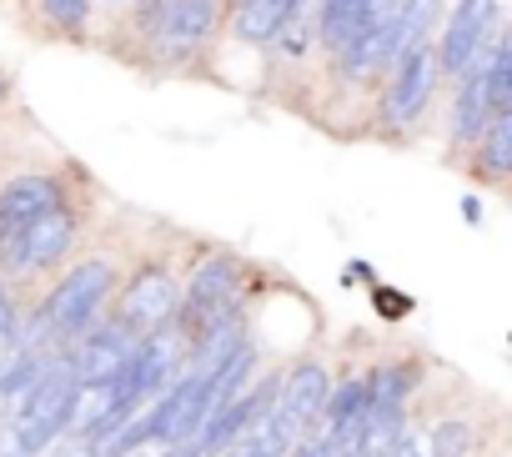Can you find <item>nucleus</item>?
<instances>
[{"label": "nucleus", "instance_id": "nucleus-18", "mask_svg": "<svg viewBox=\"0 0 512 457\" xmlns=\"http://www.w3.org/2000/svg\"><path fill=\"white\" fill-rule=\"evenodd\" d=\"M41 6H46V16H51L61 31H81L86 16H91V0H41Z\"/></svg>", "mask_w": 512, "mask_h": 457}, {"label": "nucleus", "instance_id": "nucleus-15", "mask_svg": "<svg viewBox=\"0 0 512 457\" xmlns=\"http://www.w3.org/2000/svg\"><path fill=\"white\" fill-rule=\"evenodd\" d=\"M442 11V0H397V56L407 46L432 41V21Z\"/></svg>", "mask_w": 512, "mask_h": 457}, {"label": "nucleus", "instance_id": "nucleus-10", "mask_svg": "<svg viewBox=\"0 0 512 457\" xmlns=\"http://www.w3.org/2000/svg\"><path fill=\"white\" fill-rule=\"evenodd\" d=\"M327 392H332L327 367H322V362H302V367H292V372L277 382V412H282V417H292V422L307 432V427L322 417Z\"/></svg>", "mask_w": 512, "mask_h": 457}, {"label": "nucleus", "instance_id": "nucleus-8", "mask_svg": "<svg viewBox=\"0 0 512 457\" xmlns=\"http://www.w3.org/2000/svg\"><path fill=\"white\" fill-rule=\"evenodd\" d=\"M81 347H76V357H71V372H76V382H106L131 352H136V332L116 317V322H106V327H86L81 337H76Z\"/></svg>", "mask_w": 512, "mask_h": 457}, {"label": "nucleus", "instance_id": "nucleus-13", "mask_svg": "<svg viewBox=\"0 0 512 457\" xmlns=\"http://www.w3.org/2000/svg\"><path fill=\"white\" fill-rule=\"evenodd\" d=\"M282 31H287V16H282L277 0H241V6H236V36H241V41L267 46V41H277Z\"/></svg>", "mask_w": 512, "mask_h": 457}, {"label": "nucleus", "instance_id": "nucleus-14", "mask_svg": "<svg viewBox=\"0 0 512 457\" xmlns=\"http://www.w3.org/2000/svg\"><path fill=\"white\" fill-rule=\"evenodd\" d=\"M372 0H322V16H317V36L327 51H342L347 36L357 31V21L367 16Z\"/></svg>", "mask_w": 512, "mask_h": 457}, {"label": "nucleus", "instance_id": "nucleus-7", "mask_svg": "<svg viewBox=\"0 0 512 457\" xmlns=\"http://www.w3.org/2000/svg\"><path fill=\"white\" fill-rule=\"evenodd\" d=\"M216 31V0H156L151 36L161 51H196Z\"/></svg>", "mask_w": 512, "mask_h": 457}, {"label": "nucleus", "instance_id": "nucleus-11", "mask_svg": "<svg viewBox=\"0 0 512 457\" xmlns=\"http://www.w3.org/2000/svg\"><path fill=\"white\" fill-rule=\"evenodd\" d=\"M487 116H492V111H487V96H482L477 71H462V76H457V101H452V141L472 146V141L482 136Z\"/></svg>", "mask_w": 512, "mask_h": 457}, {"label": "nucleus", "instance_id": "nucleus-22", "mask_svg": "<svg viewBox=\"0 0 512 457\" xmlns=\"http://www.w3.org/2000/svg\"><path fill=\"white\" fill-rule=\"evenodd\" d=\"M297 447H302V457H342V452H337V447H332L327 437H322V442H307V437H302Z\"/></svg>", "mask_w": 512, "mask_h": 457}, {"label": "nucleus", "instance_id": "nucleus-25", "mask_svg": "<svg viewBox=\"0 0 512 457\" xmlns=\"http://www.w3.org/2000/svg\"><path fill=\"white\" fill-rule=\"evenodd\" d=\"M0 457H26V452H0Z\"/></svg>", "mask_w": 512, "mask_h": 457}, {"label": "nucleus", "instance_id": "nucleus-2", "mask_svg": "<svg viewBox=\"0 0 512 457\" xmlns=\"http://www.w3.org/2000/svg\"><path fill=\"white\" fill-rule=\"evenodd\" d=\"M236 282H241V267H236L231 257H211V262H201V267L191 272V287H186L181 302H176V317H181L176 332H181L186 342H196L211 322H221V317L231 312Z\"/></svg>", "mask_w": 512, "mask_h": 457}, {"label": "nucleus", "instance_id": "nucleus-5", "mask_svg": "<svg viewBox=\"0 0 512 457\" xmlns=\"http://www.w3.org/2000/svg\"><path fill=\"white\" fill-rule=\"evenodd\" d=\"M492 36H497V0H457L447 16V31H442V46H437V71L462 76Z\"/></svg>", "mask_w": 512, "mask_h": 457}, {"label": "nucleus", "instance_id": "nucleus-1", "mask_svg": "<svg viewBox=\"0 0 512 457\" xmlns=\"http://www.w3.org/2000/svg\"><path fill=\"white\" fill-rule=\"evenodd\" d=\"M111 287H116V277H111L106 262H81V267H71V277L56 282V292L46 297V307H41V317H36L41 337H46V342H76V337L96 322V312L106 307Z\"/></svg>", "mask_w": 512, "mask_h": 457}, {"label": "nucleus", "instance_id": "nucleus-17", "mask_svg": "<svg viewBox=\"0 0 512 457\" xmlns=\"http://www.w3.org/2000/svg\"><path fill=\"white\" fill-rule=\"evenodd\" d=\"M427 447H432V457H467V447H472V427L457 422V417H447V422H437V427L427 432Z\"/></svg>", "mask_w": 512, "mask_h": 457}, {"label": "nucleus", "instance_id": "nucleus-26", "mask_svg": "<svg viewBox=\"0 0 512 457\" xmlns=\"http://www.w3.org/2000/svg\"><path fill=\"white\" fill-rule=\"evenodd\" d=\"M0 96H6V81H0Z\"/></svg>", "mask_w": 512, "mask_h": 457}, {"label": "nucleus", "instance_id": "nucleus-27", "mask_svg": "<svg viewBox=\"0 0 512 457\" xmlns=\"http://www.w3.org/2000/svg\"><path fill=\"white\" fill-rule=\"evenodd\" d=\"M116 6H131V0H116Z\"/></svg>", "mask_w": 512, "mask_h": 457}, {"label": "nucleus", "instance_id": "nucleus-16", "mask_svg": "<svg viewBox=\"0 0 512 457\" xmlns=\"http://www.w3.org/2000/svg\"><path fill=\"white\" fill-rule=\"evenodd\" d=\"M417 372L412 367H377L367 377V412H387V407H402L407 392H412Z\"/></svg>", "mask_w": 512, "mask_h": 457}, {"label": "nucleus", "instance_id": "nucleus-23", "mask_svg": "<svg viewBox=\"0 0 512 457\" xmlns=\"http://www.w3.org/2000/svg\"><path fill=\"white\" fill-rule=\"evenodd\" d=\"M11 327H16V302H11V297H0V342H6Z\"/></svg>", "mask_w": 512, "mask_h": 457}, {"label": "nucleus", "instance_id": "nucleus-19", "mask_svg": "<svg viewBox=\"0 0 512 457\" xmlns=\"http://www.w3.org/2000/svg\"><path fill=\"white\" fill-rule=\"evenodd\" d=\"M372 297H377V312H382V317H407V312H412L407 297H392V292H382V287H372Z\"/></svg>", "mask_w": 512, "mask_h": 457}, {"label": "nucleus", "instance_id": "nucleus-6", "mask_svg": "<svg viewBox=\"0 0 512 457\" xmlns=\"http://www.w3.org/2000/svg\"><path fill=\"white\" fill-rule=\"evenodd\" d=\"M176 302H181L176 277L161 272V267H146V272L126 287V297H121V322H126L136 337H151V332H161V327L176 322Z\"/></svg>", "mask_w": 512, "mask_h": 457}, {"label": "nucleus", "instance_id": "nucleus-4", "mask_svg": "<svg viewBox=\"0 0 512 457\" xmlns=\"http://www.w3.org/2000/svg\"><path fill=\"white\" fill-rule=\"evenodd\" d=\"M437 51H432V41H422V46H407L397 61H392V86H387V121L392 126H407V121H417L422 111H427V101H432V91H437Z\"/></svg>", "mask_w": 512, "mask_h": 457}, {"label": "nucleus", "instance_id": "nucleus-21", "mask_svg": "<svg viewBox=\"0 0 512 457\" xmlns=\"http://www.w3.org/2000/svg\"><path fill=\"white\" fill-rule=\"evenodd\" d=\"M342 282H347V287H352V282H367V287H377V272H372L367 262H352V267L342 272Z\"/></svg>", "mask_w": 512, "mask_h": 457}, {"label": "nucleus", "instance_id": "nucleus-24", "mask_svg": "<svg viewBox=\"0 0 512 457\" xmlns=\"http://www.w3.org/2000/svg\"><path fill=\"white\" fill-rule=\"evenodd\" d=\"M462 221H467V226L482 221V201H477V196H462Z\"/></svg>", "mask_w": 512, "mask_h": 457}, {"label": "nucleus", "instance_id": "nucleus-20", "mask_svg": "<svg viewBox=\"0 0 512 457\" xmlns=\"http://www.w3.org/2000/svg\"><path fill=\"white\" fill-rule=\"evenodd\" d=\"M56 457H96V442H91L86 432H71V437L56 447Z\"/></svg>", "mask_w": 512, "mask_h": 457}, {"label": "nucleus", "instance_id": "nucleus-9", "mask_svg": "<svg viewBox=\"0 0 512 457\" xmlns=\"http://www.w3.org/2000/svg\"><path fill=\"white\" fill-rule=\"evenodd\" d=\"M61 206V181L56 176H16L0 186V247H6L21 226H31L41 211Z\"/></svg>", "mask_w": 512, "mask_h": 457}, {"label": "nucleus", "instance_id": "nucleus-12", "mask_svg": "<svg viewBox=\"0 0 512 457\" xmlns=\"http://www.w3.org/2000/svg\"><path fill=\"white\" fill-rule=\"evenodd\" d=\"M472 146H477V166L487 176H507L512 171V111L487 116V126H482V136Z\"/></svg>", "mask_w": 512, "mask_h": 457}, {"label": "nucleus", "instance_id": "nucleus-3", "mask_svg": "<svg viewBox=\"0 0 512 457\" xmlns=\"http://www.w3.org/2000/svg\"><path fill=\"white\" fill-rule=\"evenodd\" d=\"M71 242H76V221H71V211L61 201V206L41 211L31 226H21V232L0 247V257H6L11 272H41V267H56Z\"/></svg>", "mask_w": 512, "mask_h": 457}]
</instances>
